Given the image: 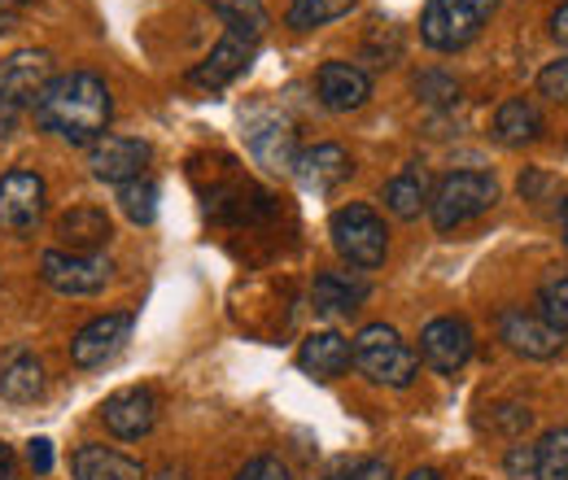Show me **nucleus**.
Listing matches in <instances>:
<instances>
[{
    "label": "nucleus",
    "mask_w": 568,
    "mask_h": 480,
    "mask_svg": "<svg viewBox=\"0 0 568 480\" xmlns=\"http://www.w3.org/2000/svg\"><path fill=\"white\" fill-rule=\"evenodd\" d=\"M363 302H367V279H363V275H355V272H320L315 275V288H311V306H315V315H324V319L355 315Z\"/></svg>",
    "instance_id": "19"
},
{
    "label": "nucleus",
    "mask_w": 568,
    "mask_h": 480,
    "mask_svg": "<svg viewBox=\"0 0 568 480\" xmlns=\"http://www.w3.org/2000/svg\"><path fill=\"white\" fill-rule=\"evenodd\" d=\"M232 480H293V477H288V468H284L276 455H258V459H250Z\"/></svg>",
    "instance_id": "32"
},
{
    "label": "nucleus",
    "mask_w": 568,
    "mask_h": 480,
    "mask_svg": "<svg viewBox=\"0 0 568 480\" xmlns=\"http://www.w3.org/2000/svg\"><path fill=\"white\" fill-rule=\"evenodd\" d=\"M254 62V40H245V35H223L219 44H214L211 53L197 62V67L189 70V83H197V88H227L236 74H245Z\"/></svg>",
    "instance_id": "16"
},
{
    "label": "nucleus",
    "mask_w": 568,
    "mask_h": 480,
    "mask_svg": "<svg viewBox=\"0 0 568 480\" xmlns=\"http://www.w3.org/2000/svg\"><path fill=\"white\" fill-rule=\"evenodd\" d=\"M44 180L36 171H4L0 175V232L4 236H31L36 223L44 218Z\"/></svg>",
    "instance_id": "7"
},
{
    "label": "nucleus",
    "mask_w": 568,
    "mask_h": 480,
    "mask_svg": "<svg viewBox=\"0 0 568 480\" xmlns=\"http://www.w3.org/2000/svg\"><path fill=\"white\" fill-rule=\"evenodd\" d=\"M560 227H565V245H568V202L560 206Z\"/></svg>",
    "instance_id": "41"
},
{
    "label": "nucleus",
    "mask_w": 568,
    "mask_h": 480,
    "mask_svg": "<svg viewBox=\"0 0 568 480\" xmlns=\"http://www.w3.org/2000/svg\"><path fill=\"white\" fill-rule=\"evenodd\" d=\"M18 132V105H9L4 96H0V144Z\"/></svg>",
    "instance_id": "37"
},
{
    "label": "nucleus",
    "mask_w": 568,
    "mask_h": 480,
    "mask_svg": "<svg viewBox=\"0 0 568 480\" xmlns=\"http://www.w3.org/2000/svg\"><path fill=\"white\" fill-rule=\"evenodd\" d=\"M0 480H18V472H13V450L0 441Z\"/></svg>",
    "instance_id": "39"
},
{
    "label": "nucleus",
    "mask_w": 568,
    "mask_h": 480,
    "mask_svg": "<svg viewBox=\"0 0 568 480\" xmlns=\"http://www.w3.org/2000/svg\"><path fill=\"white\" fill-rule=\"evenodd\" d=\"M53 83V53L49 49H18L0 58V96L9 105H36L40 92Z\"/></svg>",
    "instance_id": "10"
},
{
    "label": "nucleus",
    "mask_w": 568,
    "mask_h": 480,
    "mask_svg": "<svg viewBox=\"0 0 568 480\" xmlns=\"http://www.w3.org/2000/svg\"><path fill=\"white\" fill-rule=\"evenodd\" d=\"M498 0H428L420 18V40L437 53L468 49L495 18Z\"/></svg>",
    "instance_id": "4"
},
{
    "label": "nucleus",
    "mask_w": 568,
    "mask_h": 480,
    "mask_svg": "<svg viewBox=\"0 0 568 480\" xmlns=\"http://www.w3.org/2000/svg\"><path fill=\"white\" fill-rule=\"evenodd\" d=\"M358 0H288V27L293 31H315L324 22H337L355 9Z\"/></svg>",
    "instance_id": "26"
},
{
    "label": "nucleus",
    "mask_w": 568,
    "mask_h": 480,
    "mask_svg": "<svg viewBox=\"0 0 568 480\" xmlns=\"http://www.w3.org/2000/svg\"><path fill=\"white\" fill-rule=\"evenodd\" d=\"M27 463H31L36 477H49L53 472V441H44V437L27 441Z\"/></svg>",
    "instance_id": "36"
},
{
    "label": "nucleus",
    "mask_w": 568,
    "mask_h": 480,
    "mask_svg": "<svg viewBox=\"0 0 568 480\" xmlns=\"http://www.w3.org/2000/svg\"><path fill=\"white\" fill-rule=\"evenodd\" d=\"M119 206L123 214L136 223V227H149L153 223V214H158V184L153 180H132V184H123L119 188Z\"/></svg>",
    "instance_id": "28"
},
{
    "label": "nucleus",
    "mask_w": 568,
    "mask_h": 480,
    "mask_svg": "<svg viewBox=\"0 0 568 480\" xmlns=\"http://www.w3.org/2000/svg\"><path fill=\"white\" fill-rule=\"evenodd\" d=\"M381 197L394 218H420V210H428V175L420 166H407L385 184Z\"/></svg>",
    "instance_id": "23"
},
{
    "label": "nucleus",
    "mask_w": 568,
    "mask_h": 480,
    "mask_svg": "<svg viewBox=\"0 0 568 480\" xmlns=\"http://www.w3.org/2000/svg\"><path fill=\"white\" fill-rule=\"evenodd\" d=\"M101 423H105L119 441H136V437H144V432L158 423V394L144 389V385L110 394V398L101 402Z\"/></svg>",
    "instance_id": "13"
},
{
    "label": "nucleus",
    "mask_w": 568,
    "mask_h": 480,
    "mask_svg": "<svg viewBox=\"0 0 568 480\" xmlns=\"http://www.w3.org/2000/svg\"><path fill=\"white\" fill-rule=\"evenodd\" d=\"M490 132H495V140L503 144V149H525V144L542 140L547 119H542V110H538L529 96H507V101L495 110Z\"/></svg>",
    "instance_id": "20"
},
{
    "label": "nucleus",
    "mask_w": 568,
    "mask_h": 480,
    "mask_svg": "<svg viewBox=\"0 0 568 480\" xmlns=\"http://www.w3.org/2000/svg\"><path fill=\"white\" fill-rule=\"evenodd\" d=\"M551 35H556V44H560V49H568V0L551 13Z\"/></svg>",
    "instance_id": "38"
},
{
    "label": "nucleus",
    "mask_w": 568,
    "mask_h": 480,
    "mask_svg": "<svg viewBox=\"0 0 568 480\" xmlns=\"http://www.w3.org/2000/svg\"><path fill=\"white\" fill-rule=\"evenodd\" d=\"M132 315L128 310H110V315H97L92 324H83L71 341V362L74 367H105L123 345L132 337Z\"/></svg>",
    "instance_id": "12"
},
{
    "label": "nucleus",
    "mask_w": 568,
    "mask_h": 480,
    "mask_svg": "<svg viewBox=\"0 0 568 480\" xmlns=\"http://www.w3.org/2000/svg\"><path fill=\"white\" fill-rule=\"evenodd\" d=\"M114 227L101 206H71L58 218V241L67 254H101L110 245Z\"/></svg>",
    "instance_id": "17"
},
{
    "label": "nucleus",
    "mask_w": 568,
    "mask_h": 480,
    "mask_svg": "<svg viewBox=\"0 0 568 480\" xmlns=\"http://www.w3.org/2000/svg\"><path fill=\"white\" fill-rule=\"evenodd\" d=\"M498 206V184L486 171H450L428 193V214L437 232H455Z\"/></svg>",
    "instance_id": "2"
},
{
    "label": "nucleus",
    "mask_w": 568,
    "mask_h": 480,
    "mask_svg": "<svg viewBox=\"0 0 568 480\" xmlns=\"http://www.w3.org/2000/svg\"><path fill=\"white\" fill-rule=\"evenodd\" d=\"M538 315L568 333V272H551L542 284H538Z\"/></svg>",
    "instance_id": "27"
},
{
    "label": "nucleus",
    "mask_w": 568,
    "mask_h": 480,
    "mask_svg": "<svg viewBox=\"0 0 568 480\" xmlns=\"http://www.w3.org/2000/svg\"><path fill=\"white\" fill-rule=\"evenodd\" d=\"M328 236H333V249L358 267V272H372L385 263L389 254V232H385V218L363 202H351V206L333 210L328 218Z\"/></svg>",
    "instance_id": "5"
},
{
    "label": "nucleus",
    "mask_w": 568,
    "mask_h": 480,
    "mask_svg": "<svg viewBox=\"0 0 568 480\" xmlns=\"http://www.w3.org/2000/svg\"><path fill=\"white\" fill-rule=\"evenodd\" d=\"M538 468L542 480H568V428H551L538 441Z\"/></svg>",
    "instance_id": "29"
},
{
    "label": "nucleus",
    "mask_w": 568,
    "mask_h": 480,
    "mask_svg": "<svg viewBox=\"0 0 568 480\" xmlns=\"http://www.w3.org/2000/svg\"><path fill=\"white\" fill-rule=\"evenodd\" d=\"M342 480H394V472H389L385 459H358L342 472Z\"/></svg>",
    "instance_id": "35"
},
{
    "label": "nucleus",
    "mask_w": 568,
    "mask_h": 480,
    "mask_svg": "<svg viewBox=\"0 0 568 480\" xmlns=\"http://www.w3.org/2000/svg\"><path fill=\"white\" fill-rule=\"evenodd\" d=\"M206 4H211V13H219V18L227 22L232 35H245V40H254V44H258V40L267 35V27H272L263 0H206Z\"/></svg>",
    "instance_id": "25"
},
{
    "label": "nucleus",
    "mask_w": 568,
    "mask_h": 480,
    "mask_svg": "<svg viewBox=\"0 0 568 480\" xmlns=\"http://www.w3.org/2000/svg\"><path fill=\"white\" fill-rule=\"evenodd\" d=\"M315 96L324 110L351 114V110H363L372 101V79L355 62H324L315 70Z\"/></svg>",
    "instance_id": "14"
},
{
    "label": "nucleus",
    "mask_w": 568,
    "mask_h": 480,
    "mask_svg": "<svg viewBox=\"0 0 568 480\" xmlns=\"http://www.w3.org/2000/svg\"><path fill=\"white\" fill-rule=\"evenodd\" d=\"M538 92L551 96V101H560V105H568V53L542 67V74H538Z\"/></svg>",
    "instance_id": "31"
},
{
    "label": "nucleus",
    "mask_w": 568,
    "mask_h": 480,
    "mask_svg": "<svg viewBox=\"0 0 568 480\" xmlns=\"http://www.w3.org/2000/svg\"><path fill=\"white\" fill-rule=\"evenodd\" d=\"M420 358L437 376H455L464 371V362L473 358V328L455 315H442V319H428L425 333H420Z\"/></svg>",
    "instance_id": "11"
},
{
    "label": "nucleus",
    "mask_w": 568,
    "mask_h": 480,
    "mask_svg": "<svg viewBox=\"0 0 568 480\" xmlns=\"http://www.w3.org/2000/svg\"><path fill=\"white\" fill-rule=\"evenodd\" d=\"M355 362V349L342 333H311L297 349V367L315 380H337Z\"/></svg>",
    "instance_id": "21"
},
{
    "label": "nucleus",
    "mask_w": 568,
    "mask_h": 480,
    "mask_svg": "<svg viewBox=\"0 0 568 480\" xmlns=\"http://www.w3.org/2000/svg\"><path fill=\"white\" fill-rule=\"evenodd\" d=\"M74 480H149L136 459L110 450V446H79L71 455Z\"/></svg>",
    "instance_id": "22"
},
{
    "label": "nucleus",
    "mask_w": 568,
    "mask_h": 480,
    "mask_svg": "<svg viewBox=\"0 0 568 480\" xmlns=\"http://www.w3.org/2000/svg\"><path fill=\"white\" fill-rule=\"evenodd\" d=\"M114 119V101L105 79H97L92 70H71V74H53V83L40 92L36 101V123L53 136L71 140V144H92L105 136Z\"/></svg>",
    "instance_id": "1"
},
{
    "label": "nucleus",
    "mask_w": 568,
    "mask_h": 480,
    "mask_svg": "<svg viewBox=\"0 0 568 480\" xmlns=\"http://www.w3.org/2000/svg\"><path fill=\"white\" fill-rule=\"evenodd\" d=\"M529 423H534V411H525V407H495V428L511 432V437H520Z\"/></svg>",
    "instance_id": "34"
},
{
    "label": "nucleus",
    "mask_w": 568,
    "mask_h": 480,
    "mask_svg": "<svg viewBox=\"0 0 568 480\" xmlns=\"http://www.w3.org/2000/svg\"><path fill=\"white\" fill-rule=\"evenodd\" d=\"M355 367L372 385H389V389H407L420 371V354L398 337V328L389 324H367L355 341Z\"/></svg>",
    "instance_id": "3"
},
{
    "label": "nucleus",
    "mask_w": 568,
    "mask_h": 480,
    "mask_svg": "<svg viewBox=\"0 0 568 480\" xmlns=\"http://www.w3.org/2000/svg\"><path fill=\"white\" fill-rule=\"evenodd\" d=\"M498 341L507 345L511 354H520V358L547 362V358H556L565 349V333L551 328L542 315H529L520 306H507V310H498Z\"/></svg>",
    "instance_id": "9"
},
{
    "label": "nucleus",
    "mask_w": 568,
    "mask_h": 480,
    "mask_svg": "<svg viewBox=\"0 0 568 480\" xmlns=\"http://www.w3.org/2000/svg\"><path fill=\"white\" fill-rule=\"evenodd\" d=\"M355 175V162L342 144H315V149H302L297 162H293V180L306 188V193H333L342 188L346 180Z\"/></svg>",
    "instance_id": "15"
},
{
    "label": "nucleus",
    "mask_w": 568,
    "mask_h": 480,
    "mask_svg": "<svg viewBox=\"0 0 568 480\" xmlns=\"http://www.w3.org/2000/svg\"><path fill=\"white\" fill-rule=\"evenodd\" d=\"M149 157H153V149L141 136H101L88 144V171L101 184H114V188L141 180Z\"/></svg>",
    "instance_id": "8"
},
{
    "label": "nucleus",
    "mask_w": 568,
    "mask_h": 480,
    "mask_svg": "<svg viewBox=\"0 0 568 480\" xmlns=\"http://www.w3.org/2000/svg\"><path fill=\"white\" fill-rule=\"evenodd\" d=\"M40 275L53 293L62 297H92L114 279V263L105 254H67V249H49L40 258Z\"/></svg>",
    "instance_id": "6"
},
{
    "label": "nucleus",
    "mask_w": 568,
    "mask_h": 480,
    "mask_svg": "<svg viewBox=\"0 0 568 480\" xmlns=\"http://www.w3.org/2000/svg\"><path fill=\"white\" fill-rule=\"evenodd\" d=\"M503 472H507V480H542L538 446H511V450L503 455Z\"/></svg>",
    "instance_id": "30"
},
{
    "label": "nucleus",
    "mask_w": 568,
    "mask_h": 480,
    "mask_svg": "<svg viewBox=\"0 0 568 480\" xmlns=\"http://www.w3.org/2000/svg\"><path fill=\"white\" fill-rule=\"evenodd\" d=\"M416 92L425 96L428 105H450V101L459 96V83H455V79H446V74H425V79L416 83Z\"/></svg>",
    "instance_id": "33"
},
{
    "label": "nucleus",
    "mask_w": 568,
    "mask_h": 480,
    "mask_svg": "<svg viewBox=\"0 0 568 480\" xmlns=\"http://www.w3.org/2000/svg\"><path fill=\"white\" fill-rule=\"evenodd\" d=\"M250 153L267 175H293L297 162V132L284 119H267L250 127Z\"/></svg>",
    "instance_id": "18"
},
{
    "label": "nucleus",
    "mask_w": 568,
    "mask_h": 480,
    "mask_svg": "<svg viewBox=\"0 0 568 480\" xmlns=\"http://www.w3.org/2000/svg\"><path fill=\"white\" fill-rule=\"evenodd\" d=\"M324 480H342V472H333V477H324Z\"/></svg>",
    "instance_id": "42"
},
{
    "label": "nucleus",
    "mask_w": 568,
    "mask_h": 480,
    "mask_svg": "<svg viewBox=\"0 0 568 480\" xmlns=\"http://www.w3.org/2000/svg\"><path fill=\"white\" fill-rule=\"evenodd\" d=\"M403 480H442V472L437 468H416V472H407Z\"/></svg>",
    "instance_id": "40"
},
{
    "label": "nucleus",
    "mask_w": 568,
    "mask_h": 480,
    "mask_svg": "<svg viewBox=\"0 0 568 480\" xmlns=\"http://www.w3.org/2000/svg\"><path fill=\"white\" fill-rule=\"evenodd\" d=\"M40 394H44V362L36 354L9 358V367L0 371V398L4 402H36Z\"/></svg>",
    "instance_id": "24"
}]
</instances>
